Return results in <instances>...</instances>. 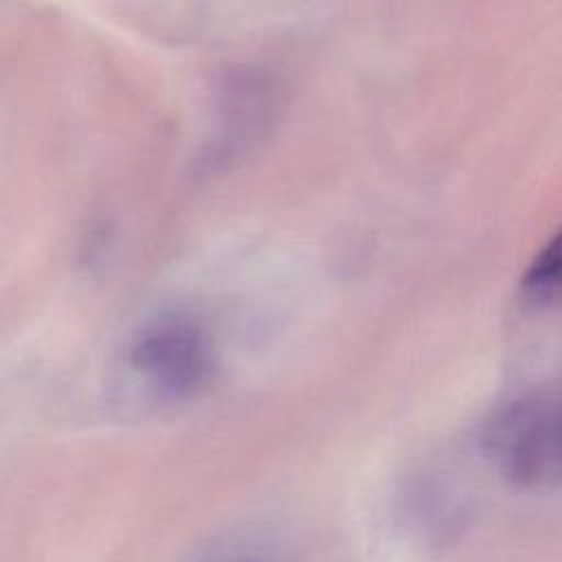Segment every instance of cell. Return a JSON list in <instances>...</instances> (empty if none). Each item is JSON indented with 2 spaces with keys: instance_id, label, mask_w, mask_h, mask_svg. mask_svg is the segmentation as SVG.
<instances>
[{
  "instance_id": "6da1fadb",
  "label": "cell",
  "mask_w": 562,
  "mask_h": 562,
  "mask_svg": "<svg viewBox=\"0 0 562 562\" xmlns=\"http://www.w3.org/2000/svg\"><path fill=\"white\" fill-rule=\"evenodd\" d=\"M485 446L518 487L562 483V393L512 402L487 424Z\"/></svg>"
},
{
  "instance_id": "3957f363",
  "label": "cell",
  "mask_w": 562,
  "mask_h": 562,
  "mask_svg": "<svg viewBox=\"0 0 562 562\" xmlns=\"http://www.w3.org/2000/svg\"><path fill=\"white\" fill-rule=\"evenodd\" d=\"M522 292L536 303L562 299V228L533 259L522 279Z\"/></svg>"
},
{
  "instance_id": "7a4b0ae2",
  "label": "cell",
  "mask_w": 562,
  "mask_h": 562,
  "mask_svg": "<svg viewBox=\"0 0 562 562\" xmlns=\"http://www.w3.org/2000/svg\"><path fill=\"white\" fill-rule=\"evenodd\" d=\"M132 364L167 397H191L213 373V349L187 316L169 314L147 323L132 345Z\"/></svg>"
}]
</instances>
